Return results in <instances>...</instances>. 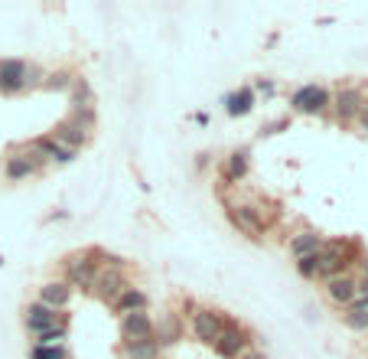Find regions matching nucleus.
<instances>
[{"label":"nucleus","instance_id":"3","mask_svg":"<svg viewBox=\"0 0 368 359\" xmlns=\"http://www.w3.org/2000/svg\"><path fill=\"white\" fill-rule=\"evenodd\" d=\"M330 104H332L330 88L316 86V82H306V86H300L290 95V111L297 114H323Z\"/></svg>","mask_w":368,"mask_h":359},{"label":"nucleus","instance_id":"11","mask_svg":"<svg viewBox=\"0 0 368 359\" xmlns=\"http://www.w3.org/2000/svg\"><path fill=\"white\" fill-rule=\"evenodd\" d=\"M43 173V161H36L33 154H10L3 161V177L10 183H23L29 177H39Z\"/></svg>","mask_w":368,"mask_h":359},{"label":"nucleus","instance_id":"9","mask_svg":"<svg viewBox=\"0 0 368 359\" xmlns=\"http://www.w3.org/2000/svg\"><path fill=\"white\" fill-rule=\"evenodd\" d=\"M23 323H27V330L29 333H46V330H52V327H59V323H66V317L59 311H52V307H46V304H39V301H33L27 307V313H23Z\"/></svg>","mask_w":368,"mask_h":359},{"label":"nucleus","instance_id":"34","mask_svg":"<svg viewBox=\"0 0 368 359\" xmlns=\"http://www.w3.org/2000/svg\"><path fill=\"white\" fill-rule=\"evenodd\" d=\"M362 271H365V278H368V255L362 258Z\"/></svg>","mask_w":368,"mask_h":359},{"label":"nucleus","instance_id":"33","mask_svg":"<svg viewBox=\"0 0 368 359\" xmlns=\"http://www.w3.org/2000/svg\"><path fill=\"white\" fill-rule=\"evenodd\" d=\"M359 124H362V131L368 134V102H365V108H362V114H359Z\"/></svg>","mask_w":368,"mask_h":359},{"label":"nucleus","instance_id":"27","mask_svg":"<svg viewBox=\"0 0 368 359\" xmlns=\"http://www.w3.org/2000/svg\"><path fill=\"white\" fill-rule=\"evenodd\" d=\"M297 274L306 278V281H316V274H320V252L306 255V258H297Z\"/></svg>","mask_w":368,"mask_h":359},{"label":"nucleus","instance_id":"26","mask_svg":"<svg viewBox=\"0 0 368 359\" xmlns=\"http://www.w3.org/2000/svg\"><path fill=\"white\" fill-rule=\"evenodd\" d=\"M66 333H69V327H66V323H59V327H52V330L39 333L33 346H62V340H66Z\"/></svg>","mask_w":368,"mask_h":359},{"label":"nucleus","instance_id":"24","mask_svg":"<svg viewBox=\"0 0 368 359\" xmlns=\"http://www.w3.org/2000/svg\"><path fill=\"white\" fill-rule=\"evenodd\" d=\"M76 86V79H72V72H66V69H59V72H46V82H43V88H49V92H66V88Z\"/></svg>","mask_w":368,"mask_h":359},{"label":"nucleus","instance_id":"13","mask_svg":"<svg viewBox=\"0 0 368 359\" xmlns=\"http://www.w3.org/2000/svg\"><path fill=\"white\" fill-rule=\"evenodd\" d=\"M49 137H52L56 144H62L66 151H76V154L88 144V131H85V128H82L78 121H72V118L59 121V124H56V131L49 134Z\"/></svg>","mask_w":368,"mask_h":359},{"label":"nucleus","instance_id":"12","mask_svg":"<svg viewBox=\"0 0 368 359\" xmlns=\"http://www.w3.org/2000/svg\"><path fill=\"white\" fill-rule=\"evenodd\" d=\"M27 154H33V157H36V161H52V163H72L76 161V151H66V147H62V144H56L52 141V137H36V141H29L27 144Z\"/></svg>","mask_w":368,"mask_h":359},{"label":"nucleus","instance_id":"18","mask_svg":"<svg viewBox=\"0 0 368 359\" xmlns=\"http://www.w3.org/2000/svg\"><path fill=\"white\" fill-rule=\"evenodd\" d=\"M153 340L163 346H173V343L183 340V320L180 313H167V317H160V323H153Z\"/></svg>","mask_w":368,"mask_h":359},{"label":"nucleus","instance_id":"20","mask_svg":"<svg viewBox=\"0 0 368 359\" xmlns=\"http://www.w3.org/2000/svg\"><path fill=\"white\" fill-rule=\"evenodd\" d=\"M160 343L141 340V343H121V359H160Z\"/></svg>","mask_w":368,"mask_h":359},{"label":"nucleus","instance_id":"10","mask_svg":"<svg viewBox=\"0 0 368 359\" xmlns=\"http://www.w3.org/2000/svg\"><path fill=\"white\" fill-rule=\"evenodd\" d=\"M121 340L124 343H141L153 340V317L147 311H134L121 317Z\"/></svg>","mask_w":368,"mask_h":359},{"label":"nucleus","instance_id":"19","mask_svg":"<svg viewBox=\"0 0 368 359\" xmlns=\"http://www.w3.org/2000/svg\"><path fill=\"white\" fill-rule=\"evenodd\" d=\"M251 108H255V88L251 86H241L238 92L225 95V111L232 114V118H245Z\"/></svg>","mask_w":368,"mask_h":359},{"label":"nucleus","instance_id":"31","mask_svg":"<svg viewBox=\"0 0 368 359\" xmlns=\"http://www.w3.org/2000/svg\"><path fill=\"white\" fill-rule=\"evenodd\" d=\"M257 92H264V95H274V82H264V79H261V82H257Z\"/></svg>","mask_w":368,"mask_h":359},{"label":"nucleus","instance_id":"22","mask_svg":"<svg viewBox=\"0 0 368 359\" xmlns=\"http://www.w3.org/2000/svg\"><path fill=\"white\" fill-rule=\"evenodd\" d=\"M342 323H346L352 333H368V311L346 307V313H342Z\"/></svg>","mask_w":368,"mask_h":359},{"label":"nucleus","instance_id":"30","mask_svg":"<svg viewBox=\"0 0 368 359\" xmlns=\"http://www.w3.org/2000/svg\"><path fill=\"white\" fill-rule=\"evenodd\" d=\"M72 121H78L85 131H92L94 124H98V114H94V104L92 108H72Z\"/></svg>","mask_w":368,"mask_h":359},{"label":"nucleus","instance_id":"28","mask_svg":"<svg viewBox=\"0 0 368 359\" xmlns=\"http://www.w3.org/2000/svg\"><path fill=\"white\" fill-rule=\"evenodd\" d=\"M29 359H69L66 346H33Z\"/></svg>","mask_w":368,"mask_h":359},{"label":"nucleus","instance_id":"23","mask_svg":"<svg viewBox=\"0 0 368 359\" xmlns=\"http://www.w3.org/2000/svg\"><path fill=\"white\" fill-rule=\"evenodd\" d=\"M245 173H248V151H235L228 157V183L245 180Z\"/></svg>","mask_w":368,"mask_h":359},{"label":"nucleus","instance_id":"35","mask_svg":"<svg viewBox=\"0 0 368 359\" xmlns=\"http://www.w3.org/2000/svg\"><path fill=\"white\" fill-rule=\"evenodd\" d=\"M0 173H3V157H0Z\"/></svg>","mask_w":368,"mask_h":359},{"label":"nucleus","instance_id":"15","mask_svg":"<svg viewBox=\"0 0 368 359\" xmlns=\"http://www.w3.org/2000/svg\"><path fill=\"white\" fill-rule=\"evenodd\" d=\"M23 79H27V62L23 59H0V92L3 95L23 92Z\"/></svg>","mask_w":368,"mask_h":359},{"label":"nucleus","instance_id":"25","mask_svg":"<svg viewBox=\"0 0 368 359\" xmlns=\"http://www.w3.org/2000/svg\"><path fill=\"white\" fill-rule=\"evenodd\" d=\"M94 98H92V88H88L85 79H76L72 86V108H92Z\"/></svg>","mask_w":368,"mask_h":359},{"label":"nucleus","instance_id":"16","mask_svg":"<svg viewBox=\"0 0 368 359\" xmlns=\"http://www.w3.org/2000/svg\"><path fill=\"white\" fill-rule=\"evenodd\" d=\"M326 245V238L316 232V229H303V232H297V236L290 238V255L293 258H306V255H316L320 248Z\"/></svg>","mask_w":368,"mask_h":359},{"label":"nucleus","instance_id":"14","mask_svg":"<svg viewBox=\"0 0 368 359\" xmlns=\"http://www.w3.org/2000/svg\"><path fill=\"white\" fill-rule=\"evenodd\" d=\"M326 301L336 304V307H349L355 297H359V291H355V278L352 274H339V278H330L326 281Z\"/></svg>","mask_w":368,"mask_h":359},{"label":"nucleus","instance_id":"8","mask_svg":"<svg viewBox=\"0 0 368 359\" xmlns=\"http://www.w3.org/2000/svg\"><path fill=\"white\" fill-rule=\"evenodd\" d=\"M212 350L222 359H238L241 353L251 350V333H248L241 323H225V330H222V337L215 340Z\"/></svg>","mask_w":368,"mask_h":359},{"label":"nucleus","instance_id":"7","mask_svg":"<svg viewBox=\"0 0 368 359\" xmlns=\"http://www.w3.org/2000/svg\"><path fill=\"white\" fill-rule=\"evenodd\" d=\"M365 102H368V98H365V92H362L359 86H342L339 92L332 95V111H336V121H342V124L359 121Z\"/></svg>","mask_w":368,"mask_h":359},{"label":"nucleus","instance_id":"5","mask_svg":"<svg viewBox=\"0 0 368 359\" xmlns=\"http://www.w3.org/2000/svg\"><path fill=\"white\" fill-rule=\"evenodd\" d=\"M127 287H131V284H127L124 268L104 265V268H98V278H94V284H92V294L98 297V301H104V304H114L124 291H127Z\"/></svg>","mask_w":368,"mask_h":359},{"label":"nucleus","instance_id":"21","mask_svg":"<svg viewBox=\"0 0 368 359\" xmlns=\"http://www.w3.org/2000/svg\"><path fill=\"white\" fill-rule=\"evenodd\" d=\"M114 311L121 313H134V311H147V294L141 291V287H127V291L114 301Z\"/></svg>","mask_w":368,"mask_h":359},{"label":"nucleus","instance_id":"1","mask_svg":"<svg viewBox=\"0 0 368 359\" xmlns=\"http://www.w3.org/2000/svg\"><path fill=\"white\" fill-rule=\"evenodd\" d=\"M104 252L101 248H88V252H82V255H72L66 262V284L69 287H78V291H92L94 278H98V262L94 258H101Z\"/></svg>","mask_w":368,"mask_h":359},{"label":"nucleus","instance_id":"2","mask_svg":"<svg viewBox=\"0 0 368 359\" xmlns=\"http://www.w3.org/2000/svg\"><path fill=\"white\" fill-rule=\"evenodd\" d=\"M352 255H355V245L349 242H326L320 248V281H330V278H339L346 274V268L352 265Z\"/></svg>","mask_w":368,"mask_h":359},{"label":"nucleus","instance_id":"29","mask_svg":"<svg viewBox=\"0 0 368 359\" xmlns=\"http://www.w3.org/2000/svg\"><path fill=\"white\" fill-rule=\"evenodd\" d=\"M43 82H46V72H43V66L29 62V66H27V79H23V92H27V88H39Z\"/></svg>","mask_w":368,"mask_h":359},{"label":"nucleus","instance_id":"4","mask_svg":"<svg viewBox=\"0 0 368 359\" xmlns=\"http://www.w3.org/2000/svg\"><path fill=\"white\" fill-rule=\"evenodd\" d=\"M228 219H232V226L238 229V232H245L248 238H255V242H261V238L267 236V222H264V212L257 206H248V203H235V206H228Z\"/></svg>","mask_w":368,"mask_h":359},{"label":"nucleus","instance_id":"17","mask_svg":"<svg viewBox=\"0 0 368 359\" xmlns=\"http://www.w3.org/2000/svg\"><path fill=\"white\" fill-rule=\"evenodd\" d=\"M72 301V287L66 281H46L39 287V304H46L52 311H66Z\"/></svg>","mask_w":368,"mask_h":359},{"label":"nucleus","instance_id":"32","mask_svg":"<svg viewBox=\"0 0 368 359\" xmlns=\"http://www.w3.org/2000/svg\"><path fill=\"white\" fill-rule=\"evenodd\" d=\"M238 359H267V356H264V353H261V350H248V353H241V356H238Z\"/></svg>","mask_w":368,"mask_h":359},{"label":"nucleus","instance_id":"6","mask_svg":"<svg viewBox=\"0 0 368 359\" xmlns=\"http://www.w3.org/2000/svg\"><path fill=\"white\" fill-rule=\"evenodd\" d=\"M225 317L218 311H212V307H196V313H192V337H196L202 346H215V340L222 337V330H225Z\"/></svg>","mask_w":368,"mask_h":359}]
</instances>
